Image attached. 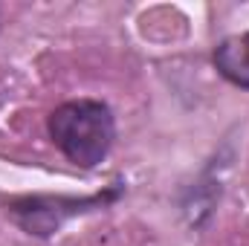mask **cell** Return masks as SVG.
Returning a JSON list of instances; mask_svg holds the SVG:
<instances>
[{
  "mask_svg": "<svg viewBox=\"0 0 249 246\" xmlns=\"http://www.w3.org/2000/svg\"><path fill=\"white\" fill-rule=\"evenodd\" d=\"M47 127L64 157L81 168L99 165L110 154L116 139V122L110 107L96 99L64 102L50 113Z\"/></svg>",
  "mask_w": 249,
  "mask_h": 246,
  "instance_id": "1",
  "label": "cell"
},
{
  "mask_svg": "<svg viewBox=\"0 0 249 246\" xmlns=\"http://www.w3.org/2000/svg\"><path fill=\"white\" fill-rule=\"evenodd\" d=\"M116 194H119V188L96 194V197H84V200H75V197H23V200H12L9 211L15 214V220L29 235L47 238V235H53L61 226L67 217L81 214V211L96 209V206H105V203L116 200Z\"/></svg>",
  "mask_w": 249,
  "mask_h": 246,
  "instance_id": "2",
  "label": "cell"
},
{
  "mask_svg": "<svg viewBox=\"0 0 249 246\" xmlns=\"http://www.w3.org/2000/svg\"><path fill=\"white\" fill-rule=\"evenodd\" d=\"M214 67L223 78L249 90V32L223 38L214 47Z\"/></svg>",
  "mask_w": 249,
  "mask_h": 246,
  "instance_id": "3",
  "label": "cell"
}]
</instances>
